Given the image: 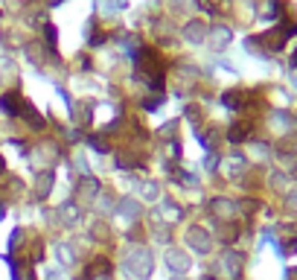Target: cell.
<instances>
[{
    "label": "cell",
    "instance_id": "obj_1",
    "mask_svg": "<svg viewBox=\"0 0 297 280\" xmlns=\"http://www.w3.org/2000/svg\"><path fill=\"white\" fill-rule=\"evenodd\" d=\"M0 105H3V111H6V114H18V108H21L18 94H6V97L0 100Z\"/></svg>",
    "mask_w": 297,
    "mask_h": 280
},
{
    "label": "cell",
    "instance_id": "obj_2",
    "mask_svg": "<svg viewBox=\"0 0 297 280\" xmlns=\"http://www.w3.org/2000/svg\"><path fill=\"white\" fill-rule=\"evenodd\" d=\"M0 172H3V158H0Z\"/></svg>",
    "mask_w": 297,
    "mask_h": 280
}]
</instances>
